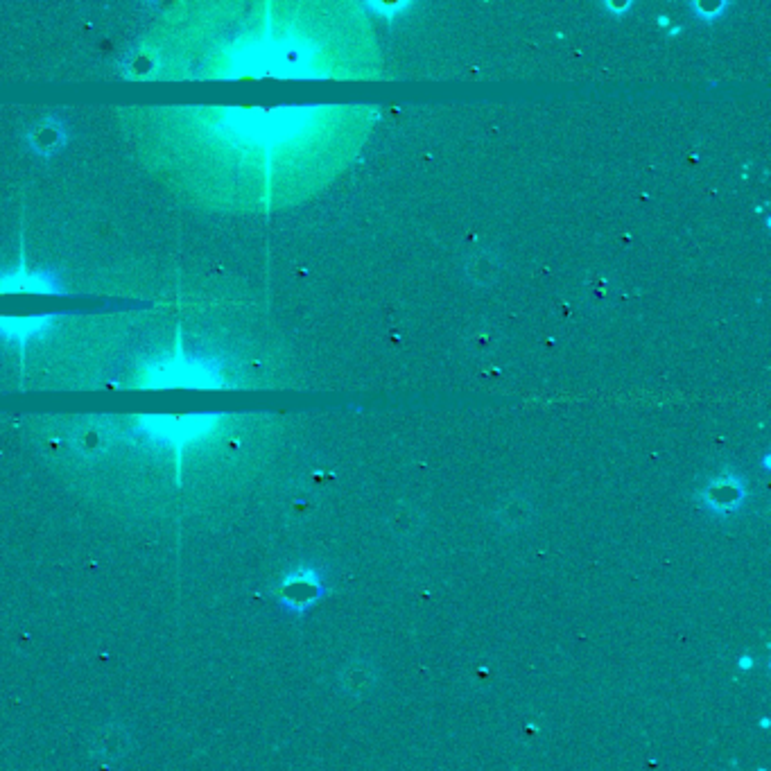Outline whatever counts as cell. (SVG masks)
I'll use <instances>...</instances> for the list:
<instances>
[{"instance_id":"1","label":"cell","mask_w":771,"mask_h":771,"mask_svg":"<svg viewBox=\"0 0 771 771\" xmlns=\"http://www.w3.org/2000/svg\"><path fill=\"white\" fill-rule=\"evenodd\" d=\"M344 681H346V690H349L351 695H360V692H365L374 686L376 677H374V670H371V665L351 663L346 667Z\"/></svg>"},{"instance_id":"2","label":"cell","mask_w":771,"mask_h":771,"mask_svg":"<svg viewBox=\"0 0 771 771\" xmlns=\"http://www.w3.org/2000/svg\"><path fill=\"white\" fill-rule=\"evenodd\" d=\"M738 665L742 667V670H749V667H751L753 663H751V658H749V656H744V658H740V663H738Z\"/></svg>"}]
</instances>
